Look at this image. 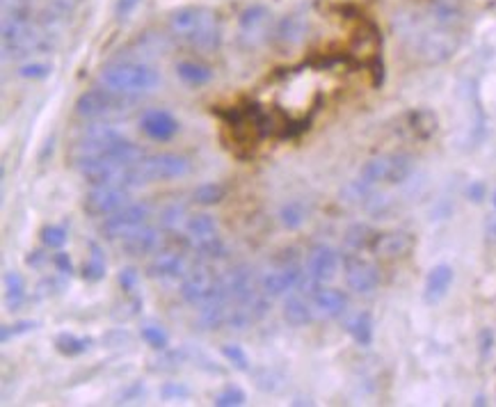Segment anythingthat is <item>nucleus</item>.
<instances>
[{
    "instance_id": "obj_1",
    "label": "nucleus",
    "mask_w": 496,
    "mask_h": 407,
    "mask_svg": "<svg viewBox=\"0 0 496 407\" xmlns=\"http://www.w3.org/2000/svg\"><path fill=\"white\" fill-rule=\"evenodd\" d=\"M169 30L197 49H215L222 39L220 19L208 7H181L172 12Z\"/></svg>"
},
{
    "instance_id": "obj_2",
    "label": "nucleus",
    "mask_w": 496,
    "mask_h": 407,
    "mask_svg": "<svg viewBox=\"0 0 496 407\" xmlns=\"http://www.w3.org/2000/svg\"><path fill=\"white\" fill-rule=\"evenodd\" d=\"M103 88L124 97H140L154 92L160 85V73L145 62H115L101 71Z\"/></svg>"
},
{
    "instance_id": "obj_3",
    "label": "nucleus",
    "mask_w": 496,
    "mask_h": 407,
    "mask_svg": "<svg viewBox=\"0 0 496 407\" xmlns=\"http://www.w3.org/2000/svg\"><path fill=\"white\" fill-rule=\"evenodd\" d=\"M412 170V158L405 154H385V156H376V158L367 160L359 172L357 179L362 181L367 188H376L380 184H389V185H398L403 181L410 179Z\"/></svg>"
},
{
    "instance_id": "obj_4",
    "label": "nucleus",
    "mask_w": 496,
    "mask_h": 407,
    "mask_svg": "<svg viewBox=\"0 0 496 407\" xmlns=\"http://www.w3.org/2000/svg\"><path fill=\"white\" fill-rule=\"evenodd\" d=\"M190 172V163L186 156L163 154L145 156V158L133 167V185L142 184H154V181H169V179H181Z\"/></svg>"
},
{
    "instance_id": "obj_5",
    "label": "nucleus",
    "mask_w": 496,
    "mask_h": 407,
    "mask_svg": "<svg viewBox=\"0 0 496 407\" xmlns=\"http://www.w3.org/2000/svg\"><path fill=\"white\" fill-rule=\"evenodd\" d=\"M181 298L193 307L211 305L217 300H229L227 291L222 287V277L213 275L208 268L199 266L186 272L184 281H181Z\"/></svg>"
},
{
    "instance_id": "obj_6",
    "label": "nucleus",
    "mask_w": 496,
    "mask_h": 407,
    "mask_svg": "<svg viewBox=\"0 0 496 407\" xmlns=\"http://www.w3.org/2000/svg\"><path fill=\"white\" fill-rule=\"evenodd\" d=\"M130 97L117 94L112 90H87L76 99V115L82 119H101V117L115 115V112L126 110Z\"/></svg>"
},
{
    "instance_id": "obj_7",
    "label": "nucleus",
    "mask_w": 496,
    "mask_h": 407,
    "mask_svg": "<svg viewBox=\"0 0 496 407\" xmlns=\"http://www.w3.org/2000/svg\"><path fill=\"white\" fill-rule=\"evenodd\" d=\"M121 140V133L112 124H92L81 133V140L73 147V160L78 166L85 160L99 158V156L108 154L112 145Z\"/></svg>"
},
{
    "instance_id": "obj_8",
    "label": "nucleus",
    "mask_w": 496,
    "mask_h": 407,
    "mask_svg": "<svg viewBox=\"0 0 496 407\" xmlns=\"http://www.w3.org/2000/svg\"><path fill=\"white\" fill-rule=\"evenodd\" d=\"M460 44L458 30L451 25L433 24L419 34V55L425 62H444Z\"/></svg>"
},
{
    "instance_id": "obj_9",
    "label": "nucleus",
    "mask_w": 496,
    "mask_h": 407,
    "mask_svg": "<svg viewBox=\"0 0 496 407\" xmlns=\"http://www.w3.org/2000/svg\"><path fill=\"white\" fill-rule=\"evenodd\" d=\"M129 204V188L124 185H94L82 199V209L92 218H110Z\"/></svg>"
},
{
    "instance_id": "obj_10",
    "label": "nucleus",
    "mask_w": 496,
    "mask_h": 407,
    "mask_svg": "<svg viewBox=\"0 0 496 407\" xmlns=\"http://www.w3.org/2000/svg\"><path fill=\"white\" fill-rule=\"evenodd\" d=\"M147 220H149V206L147 204H126L124 209L106 218L101 232L110 241H124L135 229L145 227Z\"/></svg>"
},
{
    "instance_id": "obj_11",
    "label": "nucleus",
    "mask_w": 496,
    "mask_h": 407,
    "mask_svg": "<svg viewBox=\"0 0 496 407\" xmlns=\"http://www.w3.org/2000/svg\"><path fill=\"white\" fill-rule=\"evenodd\" d=\"M304 275L307 272H302L298 263H281V266L272 268L261 277V291L268 298H280L284 293L300 289Z\"/></svg>"
},
{
    "instance_id": "obj_12",
    "label": "nucleus",
    "mask_w": 496,
    "mask_h": 407,
    "mask_svg": "<svg viewBox=\"0 0 496 407\" xmlns=\"http://www.w3.org/2000/svg\"><path fill=\"white\" fill-rule=\"evenodd\" d=\"M346 284L357 296H368L380 287V270L376 263L359 257L346 259Z\"/></svg>"
},
{
    "instance_id": "obj_13",
    "label": "nucleus",
    "mask_w": 496,
    "mask_h": 407,
    "mask_svg": "<svg viewBox=\"0 0 496 407\" xmlns=\"http://www.w3.org/2000/svg\"><path fill=\"white\" fill-rule=\"evenodd\" d=\"M339 266H341V257H339L337 250L329 248V245H316L311 254H309L307 275L323 287V284H328V281L337 277Z\"/></svg>"
},
{
    "instance_id": "obj_14",
    "label": "nucleus",
    "mask_w": 496,
    "mask_h": 407,
    "mask_svg": "<svg viewBox=\"0 0 496 407\" xmlns=\"http://www.w3.org/2000/svg\"><path fill=\"white\" fill-rule=\"evenodd\" d=\"M121 242V250H124L129 257H147V254H156L163 245V232L156 227H145L135 229L130 236H126Z\"/></svg>"
},
{
    "instance_id": "obj_15",
    "label": "nucleus",
    "mask_w": 496,
    "mask_h": 407,
    "mask_svg": "<svg viewBox=\"0 0 496 407\" xmlns=\"http://www.w3.org/2000/svg\"><path fill=\"white\" fill-rule=\"evenodd\" d=\"M140 127L156 142H167L178 133L176 117L167 110H147L140 119Z\"/></svg>"
},
{
    "instance_id": "obj_16",
    "label": "nucleus",
    "mask_w": 496,
    "mask_h": 407,
    "mask_svg": "<svg viewBox=\"0 0 496 407\" xmlns=\"http://www.w3.org/2000/svg\"><path fill=\"white\" fill-rule=\"evenodd\" d=\"M270 25V12L263 5H252L243 12L241 16V34L250 46H256L263 42L268 34Z\"/></svg>"
},
{
    "instance_id": "obj_17",
    "label": "nucleus",
    "mask_w": 496,
    "mask_h": 407,
    "mask_svg": "<svg viewBox=\"0 0 496 407\" xmlns=\"http://www.w3.org/2000/svg\"><path fill=\"white\" fill-rule=\"evenodd\" d=\"M311 298H313L311 300L313 311H316L320 318H339V316L346 314L348 309L346 293L339 291V289L320 287Z\"/></svg>"
},
{
    "instance_id": "obj_18",
    "label": "nucleus",
    "mask_w": 496,
    "mask_h": 407,
    "mask_svg": "<svg viewBox=\"0 0 496 407\" xmlns=\"http://www.w3.org/2000/svg\"><path fill=\"white\" fill-rule=\"evenodd\" d=\"M453 279H455L453 268L446 266V263L434 266L433 270L428 272V279H425V289H424L425 302H428V305H437V302H442L444 298H446L451 284H453Z\"/></svg>"
},
{
    "instance_id": "obj_19",
    "label": "nucleus",
    "mask_w": 496,
    "mask_h": 407,
    "mask_svg": "<svg viewBox=\"0 0 496 407\" xmlns=\"http://www.w3.org/2000/svg\"><path fill=\"white\" fill-rule=\"evenodd\" d=\"M147 275L151 279H172L186 275V257L181 252H158L147 266Z\"/></svg>"
},
{
    "instance_id": "obj_20",
    "label": "nucleus",
    "mask_w": 496,
    "mask_h": 407,
    "mask_svg": "<svg viewBox=\"0 0 496 407\" xmlns=\"http://www.w3.org/2000/svg\"><path fill=\"white\" fill-rule=\"evenodd\" d=\"M186 238H188L190 248L199 250L208 242H213L217 236V222L211 218V215L202 213V215H193L186 224Z\"/></svg>"
},
{
    "instance_id": "obj_21",
    "label": "nucleus",
    "mask_w": 496,
    "mask_h": 407,
    "mask_svg": "<svg viewBox=\"0 0 496 407\" xmlns=\"http://www.w3.org/2000/svg\"><path fill=\"white\" fill-rule=\"evenodd\" d=\"M412 250V238L407 233H382L376 241V252L385 259H398Z\"/></svg>"
},
{
    "instance_id": "obj_22",
    "label": "nucleus",
    "mask_w": 496,
    "mask_h": 407,
    "mask_svg": "<svg viewBox=\"0 0 496 407\" xmlns=\"http://www.w3.org/2000/svg\"><path fill=\"white\" fill-rule=\"evenodd\" d=\"M304 33H307V24H304L302 16L293 14L286 16V19H281L280 24H277L275 39L281 46H295L302 42Z\"/></svg>"
},
{
    "instance_id": "obj_23",
    "label": "nucleus",
    "mask_w": 496,
    "mask_h": 407,
    "mask_svg": "<svg viewBox=\"0 0 496 407\" xmlns=\"http://www.w3.org/2000/svg\"><path fill=\"white\" fill-rule=\"evenodd\" d=\"M460 14H463V0H433V3H430L433 24L455 28L460 21Z\"/></svg>"
},
{
    "instance_id": "obj_24",
    "label": "nucleus",
    "mask_w": 496,
    "mask_h": 407,
    "mask_svg": "<svg viewBox=\"0 0 496 407\" xmlns=\"http://www.w3.org/2000/svg\"><path fill=\"white\" fill-rule=\"evenodd\" d=\"M313 305H309L304 298L300 296H291L289 300L284 302V320L289 325H293V327H302V325L311 323L313 318Z\"/></svg>"
},
{
    "instance_id": "obj_25",
    "label": "nucleus",
    "mask_w": 496,
    "mask_h": 407,
    "mask_svg": "<svg viewBox=\"0 0 496 407\" xmlns=\"http://www.w3.org/2000/svg\"><path fill=\"white\" fill-rule=\"evenodd\" d=\"M348 332L355 339L357 345H362V348H368L373 344V318L368 311H359L350 318L348 323Z\"/></svg>"
},
{
    "instance_id": "obj_26",
    "label": "nucleus",
    "mask_w": 496,
    "mask_h": 407,
    "mask_svg": "<svg viewBox=\"0 0 496 407\" xmlns=\"http://www.w3.org/2000/svg\"><path fill=\"white\" fill-rule=\"evenodd\" d=\"M3 287H5V302L10 307V311L19 309L25 302V279L14 270L5 272V279H3Z\"/></svg>"
},
{
    "instance_id": "obj_27",
    "label": "nucleus",
    "mask_w": 496,
    "mask_h": 407,
    "mask_svg": "<svg viewBox=\"0 0 496 407\" xmlns=\"http://www.w3.org/2000/svg\"><path fill=\"white\" fill-rule=\"evenodd\" d=\"M94 341L90 339V336H76V335H69V332H64V335H60L58 339H55V348H58L60 355H64V357H78V355L87 353V350L92 348Z\"/></svg>"
},
{
    "instance_id": "obj_28",
    "label": "nucleus",
    "mask_w": 496,
    "mask_h": 407,
    "mask_svg": "<svg viewBox=\"0 0 496 407\" xmlns=\"http://www.w3.org/2000/svg\"><path fill=\"white\" fill-rule=\"evenodd\" d=\"M90 259L82 266V277L87 281H101L106 277V257H103V250L99 248L97 242H90Z\"/></svg>"
},
{
    "instance_id": "obj_29",
    "label": "nucleus",
    "mask_w": 496,
    "mask_h": 407,
    "mask_svg": "<svg viewBox=\"0 0 496 407\" xmlns=\"http://www.w3.org/2000/svg\"><path fill=\"white\" fill-rule=\"evenodd\" d=\"M176 73L181 80H186L188 85H206L208 80L213 78V71L204 64L197 62H178L176 64Z\"/></svg>"
},
{
    "instance_id": "obj_30",
    "label": "nucleus",
    "mask_w": 496,
    "mask_h": 407,
    "mask_svg": "<svg viewBox=\"0 0 496 407\" xmlns=\"http://www.w3.org/2000/svg\"><path fill=\"white\" fill-rule=\"evenodd\" d=\"M304 220H307V209H304L302 202H289L281 206L280 211V222L286 229H298L302 227Z\"/></svg>"
},
{
    "instance_id": "obj_31",
    "label": "nucleus",
    "mask_w": 496,
    "mask_h": 407,
    "mask_svg": "<svg viewBox=\"0 0 496 407\" xmlns=\"http://www.w3.org/2000/svg\"><path fill=\"white\" fill-rule=\"evenodd\" d=\"M224 194H227V188L222 184H202L195 188L193 199L202 206H213V204H220Z\"/></svg>"
},
{
    "instance_id": "obj_32",
    "label": "nucleus",
    "mask_w": 496,
    "mask_h": 407,
    "mask_svg": "<svg viewBox=\"0 0 496 407\" xmlns=\"http://www.w3.org/2000/svg\"><path fill=\"white\" fill-rule=\"evenodd\" d=\"M222 357L227 359L236 371H250V357L238 344H224L222 345Z\"/></svg>"
},
{
    "instance_id": "obj_33",
    "label": "nucleus",
    "mask_w": 496,
    "mask_h": 407,
    "mask_svg": "<svg viewBox=\"0 0 496 407\" xmlns=\"http://www.w3.org/2000/svg\"><path fill=\"white\" fill-rule=\"evenodd\" d=\"M69 233L67 229L60 227V224H49V227L42 229V242L51 250H60L67 242Z\"/></svg>"
},
{
    "instance_id": "obj_34",
    "label": "nucleus",
    "mask_w": 496,
    "mask_h": 407,
    "mask_svg": "<svg viewBox=\"0 0 496 407\" xmlns=\"http://www.w3.org/2000/svg\"><path fill=\"white\" fill-rule=\"evenodd\" d=\"M142 339L147 341V345H151L154 350H165L169 344V336L163 327L158 325H145L142 327Z\"/></svg>"
},
{
    "instance_id": "obj_35",
    "label": "nucleus",
    "mask_w": 496,
    "mask_h": 407,
    "mask_svg": "<svg viewBox=\"0 0 496 407\" xmlns=\"http://www.w3.org/2000/svg\"><path fill=\"white\" fill-rule=\"evenodd\" d=\"M245 402V392H243L241 387H227L222 389L220 393L215 396V405L217 407H238Z\"/></svg>"
},
{
    "instance_id": "obj_36",
    "label": "nucleus",
    "mask_w": 496,
    "mask_h": 407,
    "mask_svg": "<svg viewBox=\"0 0 496 407\" xmlns=\"http://www.w3.org/2000/svg\"><path fill=\"white\" fill-rule=\"evenodd\" d=\"M34 327H37V323H34V320H21V323H16V325H3V330H0V339H3V344H7L12 336L25 335V332L34 330Z\"/></svg>"
},
{
    "instance_id": "obj_37",
    "label": "nucleus",
    "mask_w": 496,
    "mask_h": 407,
    "mask_svg": "<svg viewBox=\"0 0 496 407\" xmlns=\"http://www.w3.org/2000/svg\"><path fill=\"white\" fill-rule=\"evenodd\" d=\"M51 71H53V67L46 62H33V64H24V67L19 69V73L24 78H33V80H43V78H49Z\"/></svg>"
},
{
    "instance_id": "obj_38",
    "label": "nucleus",
    "mask_w": 496,
    "mask_h": 407,
    "mask_svg": "<svg viewBox=\"0 0 496 407\" xmlns=\"http://www.w3.org/2000/svg\"><path fill=\"white\" fill-rule=\"evenodd\" d=\"M138 279H140V275H138V270H135V268H124V270L119 272V287L124 289L126 293L135 291V287H138Z\"/></svg>"
},
{
    "instance_id": "obj_39",
    "label": "nucleus",
    "mask_w": 496,
    "mask_h": 407,
    "mask_svg": "<svg viewBox=\"0 0 496 407\" xmlns=\"http://www.w3.org/2000/svg\"><path fill=\"white\" fill-rule=\"evenodd\" d=\"M181 218H184V209H181V206H169V209L163 211V220H160V222L167 229H176Z\"/></svg>"
},
{
    "instance_id": "obj_40",
    "label": "nucleus",
    "mask_w": 496,
    "mask_h": 407,
    "mask_svg": "<svg viewBox=\"0 0 496 407\" xmlns=\"http://www.w3.org/2000/svg\"><path fill=\"white\" fill-rule=\"evenodd\" d=\"M140 3L142 0H117V7H115L117 19H129V16L140 7Z\"/></svg>"
},
{
    "instance_id": "obj_41",
    "label": "nucleus",
    "mask_w": 496,
    "mask_h": 407,
    "mask_svg": "<svg viewBox=\"0 0 496 407\" xmlns=\"http://www.w3.org/2000/svg\"><path fill=\"white\" fill-rule=\"evenodd\" d=\"M53 266L58 268V272H62V275H72L73 266H72V259H69L67 252H58L53 257Z\"/></svg>"
},
{
    "instance_id": "obj_42",
    "label": "nucleus",
    "mask_w": 496,
    "mask_h": 407,
    "mask_svg": "<svg viewBox=\"0 0 496 407\" xmlns=\"http://www.w3.org/2000/svg\"><path fill=\"white\" fill-rule=\"evenodd\" d=\"M163 393L165 398H167V401H172V398H181V396H188V387H184V384H174V383H169V384H165L163 387Z\"/></svg>"
},
{
    "instance_id": "obj_43",
    "label": "nucleus",
    "mask_w": 496,
    "mask_h": 407,
    "mask_svg": "<svg viewBox=\"0 0 496 407\" xmlns=\"http://www.w3.org/2000/svg\"><path fill=\"white\" fill-rule=\"evenodd\" d=\"M46 261V257H43V252L42 250H34V252H30V257L25 259V263H28V266H42V263Z\"/></svg>"
},
{
    "instance_id": "obj_44",
    "label": "nucleus",
    "mask_w": 496,
    "mask_h": 407,
    "mask_svg": "<svg viewBox=\"0 0 496 407\" xmlns=\"http://www.w3.org/2000/svg\"><path fill=\"white\" fill-rule=\"evenodd\" d=\"M469 197H472L473 202H481V197H482V184L472 185V188H469Z\"/></svg>"
},
{
    "instance_id": "obj_45",
    "label": "nucleus",
    "mask_w": 496,
    "mask_h": 407,
    "mask_svg": "<svg viewBox=\"0 0 496 407\" xmlns=\"http://www.w3.org/2000/svg\"><path fill=\"white\" fill-rule=\"evenodd\" d=\"M491 213L496 215V190H494V194H491Z\"/></svg>"
}]
</instances>
